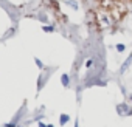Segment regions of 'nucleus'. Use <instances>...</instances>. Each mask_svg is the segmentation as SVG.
<instances>
[{
    "label": "nucleus",
    "instance_id": "obj_1",
    "mask_svg": "<svg viewBox=\"0 0 132 127\" xmlns=\"http://www.w3.org/2000/svg\"><path fill=\"white\" fill-rule=\"evenodd\" d=\"M130 60H132V54H130V56H129V57L126 59V62L123 63V67H121V73H124V71L127 70V67L130 65Z\"/></svg>",
    "mask_w": 132,
    "mask_h": 127
},
{
    "label": "nucleus",
    "instance_id": "obj_2",
    "mask_svg": "<svg viewBox=\"0 0 132 127\" xmlns=\"http://www.w3.org/2000/svg\"><path fill=\"white\" fill-rule=\"evenodd\" d=\"M117 108H118V112H120L121 115H126V113H129V112H126V110H127V105H126V104H120Z\"/></svg>",
    "mask_w": 132,
    "mask_h": 127
},
{
    "label": "nucleus",
    "instance_id": "obj_3",
    "mask_svg": "<svg viewBox=\"0 0 132 127\" xmlns=\"http://www.w3.org/2000/svg\"><path fill=\"white\" fill-rule=\"evenodd\" d=\"M61 81H62V85H64V87H69V82H70V78H69L67 75H62V78H61Z\"/></svg>",
    "mask_w": 132,
    "mask_h": 127
},
{
    "label": "nucleus",
    "instance_id": "obj_4",
    "mask_svg": "<svg viewBox=\"0 0 132 127\" xmlns=\"http://www.w3.org/2000/svg\"><path fill=\"white\" fill-rule=\"evenodd\" d=\"M69 119H70V118H69V115H61V118H59V121H61V124H62V125H64V124H67V122H69Z\"/></svg>",
    "mask_w": 132,
    "mask_h": 127
},
{
    "label": "nucleus",
    "instance_id": "obj_5",
    "mask_svg": "<svg viewBox=\"0 0 132 127\" xmlns=\"http://www.w3.org/2000/svg\"><path fill=\"white\" fill-rule=\"evenodd\" d=\"M117 50H118L120 53H121V51H124V45H123V43H118V45H117Z\"/></svg>",
    "mask_w": 132,
    "mask_h": 127
},
{
    "label": "nucleus",
    "instance_id": "obj_6",
    "mask_svg": "<svg viewBox=\"0 0 132 127\" xmlns=\"http://www.w3.org/2000/svg\"><path fill=\"white\" fill-rule=\"evenodd\" d=\"M36 63H37V67H40V68H42V62H40V60H37V59H36Z\"/></svg>",
    "mask_w": 132,
    "mask_h": 127
},
{
    "label": "nucleus",
    "instance_id": "obj_7",
    "mask_svg": "<svg viewBox=\"0 0 132 127\" xmlns=\"http://www.w3.org/2000/svg\"><path fill=\"white\" fill-rule=\"evenodd\" d=\"M39 127H48V125H45L44 122H39Z\"/></svg>",
    "mask_w": 132,
    "mask_h": 127
},
{
    "label": "nucleus",
    "instance_id": "obj_8",
    "mask_svg": "<svg viewBox=\"0 0 132 127\" xmlns=\"http://www.w3.org/2000/svg\"><path fill=\"white\" fill-rule=\"evenodd\" d=\"M75 127H78V122H76V124H75Z\"/></svg>",
    "mask_w": 132,
    "mask_h": 127
},
{
    "label": "nucleus",
    "instance_id": "obj_9",
    "mask_svg": "<svg viewBox=\"0 0 132 127\" xmlns=\"http://www.w3.org/2000/svg\"><path fill=\"white\" fill-rule=\"evenodd\" d=\"M48 127H53V125H48Z\"/></svg>",
    "mask_w": 132,
    "mask_h": 127
}]
</instances>
